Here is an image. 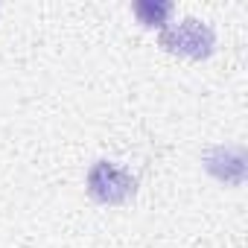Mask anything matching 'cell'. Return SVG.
Masks as SVG:
<instances>
[{"label":"cell","instance_id":"obj_2","mask_svg":"<svg viewBox=\"0 0 248 248\" xmlns=\"http://www.w3.org/2000/svg\"><path fill=\"white\" fill-rule=\"evenodd\" d=\"M158 44L172 53V56H184L193 62L210 59L216 50V32L207 21L202 18H181L175 24H167L158 32Z\"/></svg>","mask_w":248,"mask_h":248},{"label":"cell","instance_id":"obj_1","mask_svg":"<svg viewBox=\"0 0 248 248\" xmlns=\"http://www.w3.org/2000/svg\"><path fill=\"white\" fill-rule=\"evenodd\" d=\"M85 190L93 202H99L105 207H120L138 196V175L117 161L99 158L91 164V170L85 175Z\"/></svg>","mask_w":248,"mask_h":248},{"label":"cell","instance_id":"obj_3","mask_svg":"<svg viewBox=\"0 0 248 248\" xmlns=\"http://www.w3.org/2000/svg\"><path fill=\"white\" fill-rule=\"evenodd\" d=\"M202 167L207 175H213L219 184L228 187H242L245 184V172H248V155L242 146H210L202 155Z\"/></svg>","mask_w":248,"mask_h":248},{"label":"cell","instance_id":"obj_4","mask_svg":"<svg viewBox=\"0 0 248 248\" xmlns=\"http://www.w3.org/2000/svg\"><path fill=\"white\" fill-rule=\"evenodd\" d=\"M132 12L138 18L140 27L146 30H164L175 12V6L170 3V0H138V3H132Z\"/></svg>","mask_w":248,"mask_h":248}]
</instances>
